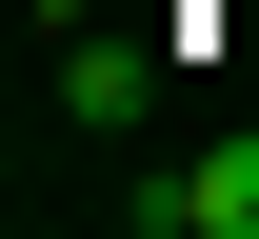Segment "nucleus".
<instances>
[{
    "label": "nucleus",
    "mask_w": 259,
    "mask_h": 239,
    "mask_svg": "<svg viewBox=\"0 0 259 239\" xmlns=\"http://www.w3.org/2000/svg\"><path fill=\"white\" fill-rule=\"evenodd\" d=\"M140 80H160L140 40H60V120H140Z\"/></svg>",
    "instance_id": "obj_2"
},
{
    "label": "nucleus",
    "mask_w": 259,
    "mask_h": 239,
    "mask_svg": "<svg viewBox=\"0 0 259 239\" xmlns=\"http://www.w3.org/2000/svg\"><path fill=\"white\" fill-rule=\"evenodd\" d=\"M120 219H140V239H259V139H199V160L140 179Z\"/></svg>",
    "instance_id": "obj_1"
}]
</instances>
